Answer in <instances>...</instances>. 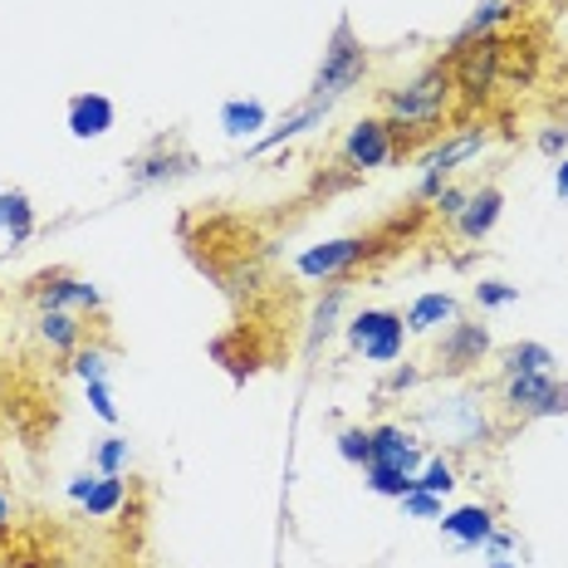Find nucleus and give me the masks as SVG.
I'll list each match as a JSON object with an SVG mask.
<instances>
[{
	"instance_id": "1",
	"label": "nucleus",
	"mask_w": 568,
	"mask_h": 568,
	"mask_svg": "<svg viewBox=\"0 0 568 568\" xmlns=\"http://www.w3.org/2000/svg\"><path fill=\"white\" fill-rule=\"evenodd\" d=\"M363 74H368V44L358 40V30H353L348 16H338V26L324 44V59H318V69L310 79L304 103H318V109L334 113V103L348 99V93L363 84Z\"/></svg>"
},
{
	"instance_id": "2",
	"label": "nucleus",
	"mask_w": 568,
	"mask_h": 568,
	"mask_svg": "<svg viewBox=\"0 0 568 568\" xmlns=\"http://www.w3.org/2000/svg\"><path fill=\"white\" fill-rule=\"evenodd\" d=\"M452 89H456L452 64H426L417 79H407V84L383 93L387 123L393 128H432V123H442L446 103H452Z\"/></svg>"
},
{
	"instance_id": "3",
	"label": "nucleus",
	"mask_w": 568,
	"mask_h": 568,
	"mask_svg": "<svg viewBox=\"0 0 568 568\" xmlns=\"http://www.w3.org/2000/svg\"><path fill=\"white\" fill-rule=\"evenodd\" d=\"M500 402L519 422L568 417V383L554 373H510L500 377Z\"/></svg>"
},
{
	"instance_id": "4",
	"label": "nucleus",
	"mask_w": 568,
	"mask_h": 568,
	"mask_svg": "<svg viewBox=\"0 0 568 568\" xmlns=\"http://www.w3.org/2000/svg\"><path fill=\"white\" fill-rule=\"evenodd\" d=\"M196 168H201L196 152L186 148L176 133H162V138H152L133 162H128V182H133V192H152V186L182 182V176H192Z\"/></svg>"
},
{
	"instance_id": "5",
	"label": "nucleus",
	"mask_w": 568,
	"mask_h": 568,
	"mask_svg": "<svg viewBox=\"0 0 568 568\" xmlns=\"http://www.w3.org/2000/svg\"><path fill=\"white\" fill-rule=\"evenodd\" d=\"M348 348L368 363H397L407 348V318L397 310H363L348 318Z\"/></svg>"
},
{
	"instance_id": "6",
	"label": "nucleus",
	"mask_w": 568,
	"mask_h": 568,
	"mask_svg": "<svg viewBox=\"0 0 568 568\" xmlns=\"http://www.w3.org/2000/svg\"><path fill=\"white\" fill-rule=\"evenodd\" d=\"M490 328L476 324V318H456L452 328H446V338H442V348H436V363H442V373H470V368H480L485 358H490Z\"/></svg>"
},
{
	"instance_id": "7",
	"label": "nucleus",
	"mask_w": 568,
	"mask_h": 568,
	"mask_svg": "<svg viewBox=\"0 0 568 568\" xmlns=\"http://www.w3.org/2000/svg\"><path fill=\"white\" fill-rule=\"evenodd\" d=\"M30 294H34V304H40V310H64V314H74V310H99V304H103V294L93 290L89 280L69 275V270L34 275V280H30Z\"/></svg>"
},
{
	"instance_id": "8",
	"label": "nucleus",
	"mask_w": 568,
	"mask_h": 568,
	"mask_svg": "<svg viewBox=\"0 0 568 568\" xmlns=\"http://www.w3.org/2000/svg\"><path fill=\"white\" fill-rule=\"evenodd\" d=\"M343 162L358 172L387 168V162H393V123H387V118H363V123H353L348 138H343Z\"/></svg>"
},
{
	"instance_id": "9",
	"label": "nucleus",
	"mask_w": 568,
	"mask_h": 568,
	"mask_svg": "<svg viewBox=\"0 0 568 568\" xmlns=\"http://www.w3.org/2000/svg\"><path fill=\"white\" fill-rule=\"evenodd\" d=\"M495 69H500V40L495 34H480V40L456 44L452 54V79L466 93H485L495 84Z\"/></svg>"
},
{
	"instance_id": "10",
	"label": "nucleus",
	"mask_w": 568,
	"mask_h": 568,
	"mask_svg": "<svg viewBox=\"0 0 568 568\" xmlns=\"http://www.w3.org/2000/svg\"><path fill=\"white\" fill-rule=\"evenodd\" d=\"M363 255H368V235H338V241L310 245V251L300 255V275L304 280H334L343 270L358 265Z\"/></svg>"
},
{
	"instance_id": "11",
	"label": "nucleus",
	"mask_w": 568,
	"mask_h": 568,
	"mask_svg": "<svg viewBox=\"0 0 568 568\" xmlns=\"http://www.w3.org/2000/svg\"><path fill=\"white\" fill-rule=\"evenodd\" d=\"M485 148V128H466V133H456L452 142H442V148L426 158V176H422V186H417V196H426L432 201L436 192L446 186V176H452L460 162H470L476 152Z\"/></svg>"
},
{
	"instance_id": "12",
	"label": "nucleus",
	"mask_w": 568,
	"mask_h": 568,
	"mask_svg": "<svg viewBox=\"0 0 568 568\" xmlns=\"http://www.w3.org/2000/svg\"><path fill=\"white\" fill-rule=\"evenodd\" d=\"M64 123H69V133H74L79 142H93V138H109L118 128V109H113L109 93L89 89V93H74V99H69Z\"/></svg>"
},
{
	"instance_id": "13",
	"label": "nucleus",
	"mask_w": 568,
	"mask_h": 568,
	"mask_svg": "<svg viewBox=\"0 0 568 568\" xmlns=\"http://www.w3.org/2000/svg\"><path fill=\"white\" fill-rule=\"evenodd\" d=\"M442 535L452 539L460 554H476V549H485V539L495 535V510L490 505H460V510L442 515Z\"/></svg>"
},
{
	"instance_id": "14",
	"label": "nucleus",
	"mask_w": 568,
	"mask_h": 568,
	"mask_svg": "<svg viewBox=\"0 0 568 568\" xmlns=\"http://www.w3.org/2000/svg\"><path fill=\"white\" fill-rule=\"evenodd\" d=\"M500 211H505L500 186H480V192H466V206H460V216L452 226L460 241H485V235L495 231V221H500Z\"/></svg>"
},
{
	"instance_id": "15",
	"label": "nucleus",
	"mask_w": 568,
	"mask_h": 568,
	"mask_svg": "<svg viewBox=\"0 0 568 568\" xmlns=\"http://www.w3.org/2000/svg\"><path fill=\"white\" fill-rule=\"evenodd\" d=\"M373 460H377V466H397V470H407V476H417L422 442L412 432H402V426H377V432H373ZM373 460H368V466H373Z\"/></svg>"
},
{
	"instance_id": "16",
	"label": "nucleus",
	"mask_w": 568,
	"mask_h": 568,
	"mask_svg": "<svg viewBox=\"0 0 568 568\" xmlns=\"http://www.w3.org/2000/svg\"><path fill=\"white\" fill-rule=\"evenodd\" d=\"M407 334H436V328H452L456 318H460V304L452 300V294H442V290H432V294H417V300L407 304Z\"/></svg>"
},
{
	"instance_id": "17",
	"label": "nucleus",
	"mask_w": 568,
	"mask_h": 568,
	"mask_svg": "<svg viewBox=\"0 0 568 568\" xmlns=\"http://www.w3.org/2000/svg\"><path fill=\"white\" fill-rule=\"evenodd\" d=\"M495 363H500V377L510 373H554V348L549 343H535V338H519V343H505L500 353H495Z\"/></svg>"
},
{
	"instance_id": "18",
	"label": "nucleus",
	"mask_w": 568,
	"mask_h": 568,
	"mask_svg": "<svg viewBox=\"0 0 568 568\" xmlns=\"http://www.w3.org/2000/svg\"><path fill=\"white\" fill-rule=\"evenodd\" d=\"M0 235L10 245H26L34 235V206L30 192H20V186H0Z\"/></svg>"
},
{
	"instance_id": "19",
	"label": "nucleus",
	"mask_w": 568,
	"mask_h": 568,
	"mask_svg": "<svg viewBox=\"0 0 568 568\" xmlns=\"http://www.w3.org/2000/svg\"><path fill=\"white\" fill-rule=\"evenodd\" d=\"M270 123V109L260 99H226L221 103V128H226V138L245 142V138H260Z\"/></svg>"
},
{
	"instance_id": "20",
	"label": "nucleus",
	"mask_w": 568,
	"mask_h": 568,
	"mask_svg": "<svg viewBox=\"0 0 568 568\" xmlns=\"http://www.w3.org/2000/svg\"><path fill=\"white\" fill-rule=\"evenodd\" d=\"M40 338L50 343L54 353H74L79 338H84V324L64 310H40Z\"/></svg>"
},
{
	"instance_id": "21",
	"label": "nucleus",
	"mask_w": 568,
	"mask_h": 568,
	"mask_svg": "<svg viewBox=\"0 0 568 568\" xmlns=\"http://www.w3.org/2000/svg\"><path fill=\"white\" fill-rule=\"evenodd\" d=\"M363 480H368V490L373 495H383V500H402V495H412L417 490V476H407V470H397V466H363Z\"/></svg>"
},
{
	"instance_id": "22",
	"label": "nucleus",
	"mask_w": 568,
	"mask_h": 568,
	"mask_svg": "<svg viewBox=\"0 0 568 568\" xmlns=\"http://www.w3.org/2000/svg\"><path fill=\"white\" fill-rule=\"evenodd\" d=\"M123 495H128V485H123V476H99L89 485V495L79 505L89 510V519H109L118 505H123Z\"/></svg>"
},
{
	"instance_id": "23",
	"label": "nucleus",
	"mask_w": 568,
	"mask_h": 568,
	"mask_svg": "<svg viewBox=\"0 0 568 568\" xmlns=\"http://www.w3.org/2000/svg\"><path fill=\"white\" fill-rule=\"evenodd\" d=\"M343 300H348V290H343V284H334V290H328L324 300L314 304V318H310V348H318V343L334 334V318H338V310H343Z\"/></svg>"
},
{
	"instance_id": "24",
	"label": "nucleus",
	"mask_w": 568,
	"mask_h": 568,
	"mask_svg": "<svg viewBox=\"0 0 568 568\" xmlns=\"http://www.w3.org/2000/svg\"><path fill=\"white\" fill-rule=\"evenodd\" d=\"M510 16V0H485V6L476 10V16L460 26L456 34V44H466V40H480V34H490V26H500V20Z\"/></svg>"
},
{
	"instance_id": "25",
	"label": "nucleus",
	"mask_w": 568,
	"mask_h": 568,
	"mask_svg": "<svg viewBox=\"0 0 568 568\" xmlns=\"http://www.w3.org/2000/svg\"><path fill=\"white\" fill-rule=\"evenodd\" d=\"M417 490H426V495H452L456 490V466L446 456H432L422 466V476H417Z\"/></svg>"
},
{
	"instance_id": "26",
	"label": "nucleus",
	"mask_w": 568,
	"mask_h": 568,
	"mask_svg": "<svg viewBox=\"0 0 568 568\" xmlns=\"http://www.w3.org/2000/svg\"><path fill=\"white\" fill-rule=\"evenodd\" d=\"M338 456L348 460V466H368L373 460V432H363V426H343L338 432Z\"/></svg>"
},
{
	"instance_id": "27",
	"label": "nucleus",
	"mask_w": 568,
	"mask_h": 568,
	"mask_svg": "<svg viewBox=\"0 0 568 568\" xmlns=\"http://www.w3.org/2000/svg\"><path fill=\"white\" fill-rule=\"evenodd\" d=\"M128 456H133V452H128L123 436H103L99 452H93V470H99V476H123Z\"/></svg>"
},
{
	"instance_id": "28",
	"label": "nucleus",
	"mask_w": 568,
	"mask_h": 568,
	"mask_svg": "<svg viewBox=\"0 0 568 568\" xmlns=\"http://www.w3.org/2000/svg\"><path fill=\"white\" fill-rule=\"evenodd\" d=\"M476 304H480V310H505V304H519V284L480 280V284H476Z\"/></svg>"
},
{
	"instance_id": "29",
	"label": "nucleus",
	"mask_w": 568,
	"mask_h": 568,
	"mask_svg": "<svg viewBox=\"0 0 568 568\" xmlns=\"http://www.w3.org/2000/svg\"><path fill=\"white\" fill-rule=\"evenodd\" d=\"M74 373L84 377V383H109V353L103 348H79Z\"/></svg>"
},
{
	"instance_id": "30",
	"label": "nucleus",
	"mask_w": 568,
	"mask_h": 568,
	"mask_svg": "<svg viewBox=\"0 0 568 568\" xmlns=\"http://www.w3.org/2000/svg\"><path fill=\"white\" fill-rule=\"evenodd\" d=\"M402 515H412V519H442V495H426V490H412V495H402Z\"/></svg>"
},
{
	"instance_id": "31",
	"label": "nucleus",
	"mask_w": 568,
	"mask_h": 568,
	"mask_svg": "<svg viewBox=\"0 0 568 568\" xmlns=\"http://www.w3.org/2000/svg\"><path fill=\"white\" fill-rule=\"evenodd\" d=\"M432 206H436V216H446V221H456L460 216V206H466V192H460V186H452L446 182L442 192L432 196Z\"/></svg>"
},
{
	"instance_id": "32",
	"label": "nucleus",
	"mask_w": 568,
	"mask_h": 568,
	"mask_svg": "<svg viewBox=\"0 0 568 568\" xmlns=\"http://www.w3.org/2000/svg\"><path fill=\"white\" fill-rule=\"evenodd\" d=\"M84 387H89V407L99 412V417L109 422V426H113V422H118V407H113V393H109V383H84Z\"/></svg>"
},
{
	"instance_id": "33",
	"label": "nucleus",
	"mask_w": 568,
	"mask_h": 568,
	"mask_svg": "<svg viewBox=\"0 0 568 568\" xmlns=\"http://www.w3.org/2000/svg\"><path fill=\"white\" fill-rule=\"evenodd\" d=\"M535 148L544 152V158H564L568 152V128H544V133L535 138Z\"/></svg>"
},
{
	"instance_id": "34",
	"label": "nucleus",
	"mask_w": 568,
	"mask_h": 568,
	"mask_svg": "<svg viewBox=\"0 0 568 568\" xmlns=\"http://www.w3.org/2000/svg\"><path fill=\"white\" fill-rule=\"evenodd\" d=\"M554 196L568 201V158H559V168H554Z\"/></svg>"
},
{
	"instance_id": "35",
	"label": "nucleus",
	"mask_w": 568,
	"mask_h": 568,
	"mask_svg": "<svg viewBox=\"0 0 568 568\" xmlns=\"http://www.w3.org/2000/svg\"><path fill=\"white\" fill-rule=\"evenodd\" d=\"M93 480H99V476H74V480H69V500H84Z\"/></svg>"
},
{
	"instance_id": "36",
	"label": "nucleus",
	"mask_w": 568,
	"mask_h": 568,
	"mask_svg": "<svg viewBox=\"0 0 568 568\" xmlns=\"http://www.w3.org/2000/svg\"><path fill=\"white\" fill-rule=\"evenodd\" d=\"M0 525H10V500H6V490H0Z\"/></svg>"
}]
</instances>
